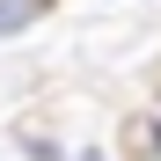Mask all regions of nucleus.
<instances>
[{
  "instance_id": "obj_1",
  "label": "nucleus",
  "mask_w": 161,
  "mask_h": 161,
  "mask_svg": "<svg viewBox=\"0 0 161 161\" xmlns=\"http://www.w3.org/2000/svg\"><path fill=\"white\" fill-rule=\"evenodd\" d=\"M51 8V0H0V37H15V30H30V22Z\"/></svg>"
}]
</instances>
